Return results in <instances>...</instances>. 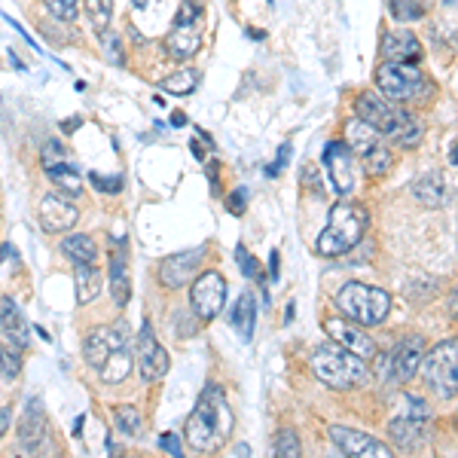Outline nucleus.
Returning a JSON list of instances; mask_svg holds the SVG:
<instances>
[{
    "instance_id": "1",
    "label": "nucleus",
    "mask_w": 458,
    "mask_h": 458,
    "mask_svg": "<svg viewBox=\"0 0 458 458\" xmlns=\"http://www.w3.org/2000/svg\"><path fill=\"white\" fill-rule=\"evenodd\" d=\"M229 431H233V410L226 403V394L220 386L208 382L199 394L193 412H190L183 437L196 453H217L229 440Z\"/></svg>"
},
{
    "instance_id": "2",
    "label": "nucleus",
    "mask_w": 458,
    "mask_h": 458,
    "mask_svg": "<svg viewBox=\"0 0 458 458\" xmlns=\"http://www.w3.org/2000/svg\"><path fill=\"white\" fill-rule=\"evenodd\" d=\"M354 107H358V116H364L367 123H373L376 129L382 131V135H388L394 144L401 147H419L422 144V123L416 120L412 114H406L394 105L391 98L379 92V89H370V92H360L358 101H354Z\"/></svg>"
},
{
    "instance_id": "3",
    "label": "nucleus",
    "mask_w": 458,
    "mask_h": 458,
    "mask_svg": "<svg viewBox=\"0 0 458 458\" xmlns=\"http://www.w3.org/2000/svg\"><path fill=\"white\" fill-rule=\"evenodd\" d=\"M312 370L324 386L349 391L358 388L370 379V370H367V360L360 354H354L343 345L330 343V345H318L312 352Z\"/></svg>"
},
{
    "instance_id": "4",
    "label": "nucleus",
    "mask_w": 458,
    "mask_h": 458,
    "mask_svg": "<svg viewBox=\"0 0 458 458\" xmlns=\"http://www.w3.org/2000/svg\"><path fill=\"white\" fill-rule=\"evenodd\" d=\"M364 233H367V211L360 208V205L343 202L330 211V224L318 235L315 250L321 257H343V254H349L352 248L360 245Z\"/></svg>"
},
{
    "instance_id": "5",
    "label": "nucleus",
    "mask_w": 458,
    "mask_h": 458,
    "mask_svg": "<svg viewBox=\"0 0 458 458\" xmlns=\"http://www.w3.org/2000/svg\"><path fill=\"white\" fill-rule=\"evenodd\" d=\"M336 309H339V315L358 321L360 327H376V324H382L388 318L391 297L382 287L352 282L336 293Z\"/></svg>"
},
{
    "instance_id": "6",
    "label": "nucleus",
    "mask_w": 458,
    "mask_h": 458,
    "mask_svg": "<svg viewBox=\"0 0 458 458\" xmlns=\"http://www.w3.org/2000/svg\"><path fill=\"white\" fill-rule=\"evenodd\" d=\"M376 89L386 98L397 101H419L428 95V77L416 62H382L376 68Z\"/></svg>"
},
{
    "instance_id": "7",
    "label": "nucleus",
    "mask_w": 458,
    "mask_h": 458,
    "mask_svg": "<svg viewBox=\"0 0 458 458\" xmlns=\"http://www.w3.org/2000/svg\"><path fill=\"white\" fill-rule=\"evenodd\" d=\"M422 376L440 397L458 394V339H446L425 354Z\"/></svg>"
},
{
    "instance_id": "8",
    "label": "nucleus",
    "mask_w": 458,
    "mask_h": 458,
    "mask_svg": "<svg viewBox=\"0 0 458 458\" xmlns=\"http://www.w3.org/2000/svg\"><path fill=\"white\" fill-rule=\"evenodd\" d=\"M425 358V339L422 336H406L397 343L394 352L382 354L379 358V379L386 382H410L412 376L422 370Z\"/></svg>"
},
{
    "instance_id": "9",
    "label": "nucleus",
    "mask_w": 458,
    "mask_h": 458,
    "mask_svg": "<svg viewBox=\"0 0 458 458\" xmlns=\"http://www.w3.org/2000/svg\"><path fill=\"white\" fill-rule=\"evenodd\" d=\"M190 306L202 321H214L226 306V282L220 272H202L190 287Z\"/></svg>"
},
{
    "instance_id": "10",
    "label": "nucleus",
    "mask_w": 458,
    "mask_h": 458,
    "mask_svg": "<svg viewBox=\"0 0 458 458\" xmlns=\"http://www.w3.org/2000/svg\"><path fill=\"white\" fill-rule=\"evenodd\" d=\"M324 162H327L330 181H334L336 196H352L354 183H358V165H354V153L345 141H330L324 150Z\"/></svg>"
},
{
    "instance_id": "11",
    "label": "nucleus",
    "mask_w": 458,
    "mask_h": 458,
    "mask_svg": "<svg viewBox=\"0 0 458 458\" xmlns=\"http://www.w3.org/2000/svg\"><path fill=\"white\" fill-rule=\"evenodd\" d=\"M43 172L49 174V181H53L55 187L62 190V193H71V196L83 193L77 168H73L68 150H64V147L58 144V141H49L47 147H43Z\"/></svg>"
},
{
    "instance_id": "12",
    "label": "nucleus",
    "mask_w": 458,
    "mask_h": 458,
    "mask_svg": "<svg viewBox=\"0 0 458 458\" xmlns=\"http://www.w3.org/2000/svg\"><path fill=\"white\" fill-rule=\"evenodd\" d=\"M129 345V334H125V327H95L89 330V336L83 339V358L89 367H95L98 370L101 364L114 354L116 349H125Z\"/></svg>"
},
{
    "instance_id": "13",
    "label": "nucleus",
    "mask_w": 458,
    "mask_h": 458,
    "mask_svg": "<svg viewBox=\"0 0 458 458\" xmlns=\"http://www.w3.org/2000/svg\"><path fill=\"white\" fill-rule=\"evenodd\" d=\"M330 443H334L339 453L349 455V458H358V455H364V458H388L391 455V449L386 446V443L373 440L370 434L354 431V428H343V425L330 428Z\"/></svg>"
},
{
    "instance_id": "14",
    "label": "nucleus",
    "mask_w": 458,
    "mask_h": 458,
    "mask_svg": "<svg viewBox=\"0 0 458 458\" xmlns=\"http://www.w3.org/2000/svg\"><path fill=\"white\" fill-rule=\"evenodd\" d=\"M205 254H208V248L205 245H196L193 250H181V254H174V257H165L159 266V282L165 284V287H183L193 278V272L202 266L205 260Z\"/></svg>"
},
{
    "instance_id": "15",
    "label": "nucleus",
    "mask_w": 458,
    "mask_h": 458,
    "mask_svg": "<svg viewBox=\"0 0 458 458\" xmlns=\"http://www.w3.org/2000/svg\"><path fill=\"white\" fill-rule=\"evenodd\" d=\"M324 330L330 334V339H334L336 345H343V349H349L354 354H360L364 360H370L376 354V345L373 339L367 334H360V324L352 321V318H327L324 321Z\"/></svg>"
},
{
    "instance_id": "16",
    "label": "nucleus",
    "mask_w": 458,
    "mask_h": 458,
    "mask_svg": "<svg viewBox=\"0 0 458 458\" xmlns=\"http://www.w3.org/2000/svg\"><path fill=\"white\" fill-rule=\"evenodd\" d=\"M138 367H141V376H144L147 382L162 379V376L168 373V367H172V358H168V352L162 349V345L157 343V336H153L150 321H144L141 339H138Z\"/></svg>"
},
{
    "instance_id": "17",
    "label": "nucleus",
    "mask_w": 458,
    "mask_h": 458,
    "mask_svg": "<svg viewBox=\"0 0 458 458\" xmlns=\"http://www.w3.org/2000/svg\"><path fill=\"white\" fill-rule=\"evenodd\" d=\"M80 211L77 205L68 202V196H43L40 205H37V220H40V226L47 229V233H64V229H71L77 224Z\"/></svg>"
},
{
    "instance_id": "18",
    "label": "nucleus",
    "mask_w": 458,
    "mask_h": 458,
    "mask_svg": "<svg viewBox=\"0 0 458 458\" xmlns=\"http://www.w3.org/2000/svg\"><path fill=\"white\" fill-rule=\"evenodd\" d=\"M47 440V416H43V406L37 397H31L21 412V422H19V443L25 453H37Z\"/></svg>"
},
{
    "instance_id": "19",
    "label": "nucleus",
    "mask_w": 458,
    "mask_h": 458,
    "mask_svg": "<svg viewBox=\"0 0 458 458\" xmlns=\"http://www.w3.org/2000/svg\"><path fill=\"white\" fill-rule=\"evenodd\" d=\"M428 425H431V419H419V416L403 412V416H397L388 422V437L401 449H416L419 443L428 440Z\"/></svg>"
},
{
    "instance_id": "20",
    "label": "nucleus",
    "mask_w": 458,
    "mask_h": 458,
    "mask_svg": "<svg viewBox=\"0 0 458 458\" xmlns=\"http://www.w3.org/2000/svg\"><path fill=\"white\" fill-rule=\"evenodd\" d=\"M382 62H419L422 58V43L410 31H388L379 47Z\"/></svg>"
},
{
    "instance_id": "21",
    "label": "nucleus",
    "mask_w": 458,
    "mask_h": 458,
    "mask_svg": "<svg viewBox=\"0 0 458 458\" xmlns=\"http://www.w3.org/2000/svg\"><path fill=\"white\" fill-rule=\"evenodd\" d=\"M345 144H349V150L354 153V157L364 159L367 153H373L376 147L382 144V131L376 129L373 123H367L364 116H354V120L345 123V131H343Z\"/></svg>"
},
{
    "instance_id": "22",
    "label": "nucleus",
    "mask_w": 458,
    "mask_h": 458,
    "mask_svg": "<svg viewBox=\"0 0 458 458\" xmlns=\"http://www.w3.org/2000/svg\"><path fill=\"white\" fill-rule=\"evenodd\" d=\"M0 330L10 336L13 345L28 349V321H25V315H21V309L16 306V300L13 297L0 300Z\"/></svg>"
},
{
    "instance_id": "23",
    "label": "nucleus",
    "mask_w": 458,
    "mask_h": 458,
    "mask_svg": "<svg viewBox=\"0 0 458 458\" xmlns=\"http://www.w3.org/2000/svg\"><path fill=\"white\" fill-rule=\"evenodd\" d=\"M165 47L168 53L174 58H190L199 53V47H202V31H199V21L196 25H172V31L165 37Z\"/></svg>"
},
{
    "instance_id": "24",
    "label": "nucleus",
    "mask_w": 458,
    "mask_h": 458,
    "mask_svg": "<svg viewBox=\"0 0 458 458\" xmlns=\"http://www.w3.org/2000/svg\"><path fill=\"white\" fill-rule=\"evenodd\" d=\"M110 293L116 306H125L131 297V278H129V260H125V245L120 242V250L110 254Z\"/></svg>"
},
{
    "instance_id": "25",
    "label": "nucleus",
    "mask_w": 458,
    "mask_h": 458,
    "mask_svg": "<svg viewBox=\"0 0 458 458\" xmlns=\"http://www.w3.org/2000/svg\"><path fill=\"white\" fill-rule=\"evenodd\" d=\"M73 282H77V302L80 306H89L92 300H98L101 272L95 269V263H77V269H73Z\"/></svg>"
},
{
    "instance_id": "26",
    "label": "nucleus",
    "mask_w": 458,
    "mask_h": 458,
    "mask_svg": "<svg viewBox=\"0 0 458 458\" xmlns=\"http://www.w3.org/2000/svg\"><path fill=\"white\" fill-rule=\"evenodd\" d=\"M229 321H233V327L239 330L242 343H250V336H254V324H257V302L250 293H242L239 302L233 306V312H229Z\"/></svg>"
},
{
    "instance_id": "27",
    "label": "nucleus",
    "mask_w": 458,
    "mask_h": 458,
    "mask_svg": "<svg viewBox=\"0 0 458 458\" xmlns=\"http://www.w3.org/2000/svg\"><path fill=\"white\" fill-rule=\"evenodd\" d=\"M62 254L77 263H95V257H98V245L92 242V235L86 233H73L68 239H62Z\"/></svg>"
},
{
    "instance_id": "28",
    "label": "nucleus",
    "mask_w": 458,
    "mask_h": 458,
    "mask_svg": "<svg viewBox=\"0 0 458 458\" xmlns=\"http://www.w3.org/2000/svg\"><path fill=\"white\" fill-rule=\"evenodd\" d=\"M131 373V352L129 345L125 349H116L105 364L98 367V376L105 386H116V382H125V376Z\"/></svg>"
},
{
    "instance_id": "29",
    "label": "nucleus",
    "mask_w": 458,
    "mask_h": 458,
    "mask_svg": "<svg viewBox=\"0 0 458 458\" xmlns=\"http://www.w3.org/2000/svg\"><path fill=\"white\" fill-rule=\"evenodd\" d=\"M412 193H416V199L425 208H437V205H443V199H446V187H443V177L437 172H431V174L419 177Z\"/></svg>"
},
{
    "instance_id": "30",
    "label": "nucleus",
    "mask_w": 458,
    "mask_h": 458,
    "mask_svg": "<svg viewBox=\"0 0 458 458\" xmlns=\"http://www.w3.org/2000/svg\"><path fill=\"white\" fill-rule=\"evenodd\" d=\"M86 19L92 31L105 34L114 21V0H86Z\"/></svg>"
},
{
    "instance_id": "31",
    "label": "nucleus",
    "mask_w": 458,
    "mask_h": 458,
    "mask_svg": "<svg viewBox=\"0 0 458 458\" xmlns=\"http://www.w3.org/2000/svg\"><path fill=\"white\" fill-rule=\"evenodd\" d=\"M114 422H116V428H120L123 434H129V437H138V434H141V428H144L141 410H138V406H131V403L114 406Z\"/></svg>"
},
{
    "instance_id": "32",
    "label": "nucleus",
    "mask_w": 458,
    "mask_h": 458,
    "mask_svg": "<svg viewBox=\"0 0 458 458\" xmlns=\"http://www.w3.org/2000/svg\"><path fill=\"white\" fill-rule=\"evenodd\" d=\"M199 71L193 68H183V71H177L172 73V77H165L159 83V89H165L168 95H190V92H196V86H199Z\"/></svg>"
},
{
    "instance_id": "33",
    "label": "nucleus",
    "mask_w": 458,
    "mask_h": 458,
    "mask_svg": "<svg viewBox=\"0 0 458 458\" xmlns=\"http://www.w3.org/2000/svg\"><path fill=\"white\" fill-rule=\"evenodd\" d=\"M391 162H394L391 150L386 144H379L373 153H367V157H364V172L373 174V177H386L391 172Z\"/></svg>"
},
{
    "instance_id": "34",
    "label": "nucleus",
    "mask_w": 458,
    "mask_h": 458,
    "mask_svg": "<svg viewBox=\"0 0 458 458\" xmlns=\"http://www.w3.org/2000/svg\"><path fill=\"white\" fill-rule=\"evenodd\" d=\"M391 16L397 21H419L425 16V4L422 0H388Z\"/></svg>"
},
{
    "instance_id": "35",
    "label": "nucleus",
    "mask_w": 458,
    "mask_h": 458,
    "mask_svg": "<svg viewBox=\"0 0 458 458\" xmlns=\"http://www.w3.org/2000/svg\"><path fill=\"white\" fill-rule=\"evenodd\" d=\"M272 453H276V455H287V458H297V455H300V440H297V434H293L291 428L278 431V434H276V440H272Z\"/></svg>"
},
{
    "instance_id": "36",
    "label": "nucleus",
    "mask_w": 458,
    "mask_h": 458,
    "mask_svg": "<svg viewBox=\"0 0 458 458\" xmlns=\"http://www.w3.org/2000/svg\"><path fill=\"white\" fill-rule=\"evenodd\" d=\"M43 6L49 10V16H55L58 21H71L77 19V10H80V0H43Z\"/></svg>"
},
{
    "instance_id": "37",
    "label": "nucleus",
    "mask_w": 458,
    "mask_h": 458,
    "mask_svg": "<svg viewBox=\"0 0 458 458\" xmlns=\"http://www.w3.org/2000/svg\"><path fill=\"white\" fill-rule=\"evenodd\" d=\"M19 373H21L19 354L13 349H6V345H0V376H4V379H16Z\"/></svg>"
},
{
    "instance_id": "38",
    "label": "nucleus",
    "mask_w": 458,
    "mask_h": 458,
    "mask_svg": "<svg viewBox=\"0 0 458 458\" xmlns=\"http://www.w3.org/2000/svg\"><path fill=\"white\" fill-rule=\"evenodd\" d=\"M199 16H202L199 0H183L181 10H177V16H174V25H196Z\"/></svg>"
},
{
    "instance_id": "39",
    "label": "nucleus",
    "mask_w": 458,
    "mask_h": 458,
    "mask_svg": "<svg viewBox=\"0 0 458 458\" xmlns=\"http://www.w3.org/2000/svg\"><path fill=\"white\" fill-rule=\"evenodd\" d=\"M235 260H239L242 272H245V278H260V266H257V260L250 257V250L245 245L235 248Z\"/></svg>"
},
{
    "instance_id": "40",
    "label": "nucleus",
    "mask_w": 458,
    "mask_h": 458,
    "mask_svg": "<svg viewBox=\"0 0 458 458\" xmlns=\"http://www.w3.org/2000/svg\"><path fill=\"white\" fill-rule=\"evenodd\" d=\"M89 181H92V187H98L101 193H120V190H123V177L120 174L105 177V174L92 172V174H89Z\"/></svg>"
},
{
    "instance_id": "41",
    "label": "nucleus",
    "mask_w": 458,
    "mask_h": 458,
    "mask_svg": "<svg viewBox=\"0 0 458 458\" xmlns=\"http://www.w3.org/2000/svg\"><path fill=\"white\" fill-rule=\"evenodd\" d=\"M101 37H105V40H101V43H105V49H107V58H110V62H114V64H125V55H123V47H120V37H110L107 31L101 34Z\"/></svg>"
},
{
    "instance_id": "42",
    "label": "nucleus",
    "mask_w": 458,
    "mask_h": 458,
    "mask_svg": "<svg viewBox=\"0 0 458 458\" xmlns=\"http://www.w3.org/2000/svg\"><path fill=\"white\" fill-rule=\"evenodd\" d=\"M245 205H248V190H235V193H229L226 208L233 214H245Z\"/></svg>"
},
{
    "instance_id": "43",
    "label": "nucleus",
    "mask_w": 458,
    "mask_h": 458,
    "mask_svg": "<svg viewBox=\"0 0 458 458\" xmlns=\"http://www.w3.org/2000/svg\"><path fill=\"white\" fill-rule=\"evenodd\" d=\"M159 446L165 449L168 455H181V453H183V449H181V440H177L174 434H162V437H159Z\"/></svg>"
},
{
    "instance_id": "44",
    "label": "nucleus",
    "mask_w": 458,
    "mask_h": 458,
    "mask_svg": "<svg viewBox=\"0 0 458 458\" xmlns=\"http://www.w3.org/2000/svg\"><path fill=\"white\" fill-rule=\"evenodd\" d=\"M287 159H291V144H284L282 150H278V162H276V165L266 168V174L276 177V174H278V168H284V165H287Z\"/></svg>"
},
{
    "instance_id": "45",
    "label": "nucleus",
    "mask_w": 458,
    "mask_h": 458,
    "mask_svg": "<svg viewBox=\"0 0 458 458\" xmlns=\"http://www.w3.org/2000/svg\"><path fill=\"white\" fill-rule=\"evenodd\" d=\"M278 269H282V257H278V250H272L269 254V276L278 278Z\"/></svg>"
},
{
    "instance_id": "46",
    "label": "nucleus",
    "mask_w": 458,
    "mask_h": 458,
    "mask_svg": "<svg viewBox=\"0 0 458 458\" xmlns=\"http://www.w3.org/2000/svg\"><path fill=\"white\" fill-rule=\"evenodd\" d=\"M10 431V410L6 406H0V437Z\"/></svg>"
},
{
    "instance_id": "47",
    "label": "nucleus",
    "mask_w": 458,
    "mask_h": 458,
    "mask_svg": "<svg viewBox=\"0 0 458 458\" xmlns=\"http://www.w3.org/2000/svg\"><path fill=\"white\" fill-rule=\"evenodd\" d=\"M190 147H193L196 159H199V162H205V147H202V144H199V141H190Z\"/></svg>"
},
{
    "instance_id": "48",
    "label": "nucleus",
    "mask_w": 458,
    "mask_h": 458,
    "mask_svg": "<svg viewBox=\"0 0 458 458\" xmlns=\"http://www.w3.org/2000/svg\"><path fill=\"white\" fill-rule=\"evenodd\" d=\"M73 129H80V120H71V123L64 120V123H62V131H64V135H71Z\"/></svg>"
},
{
    "instance_id": "49",
    "label": "nucleus",
    "mask_w": 458,
    "mask_h": 458,
    "mask_svg": "<svg viewBox=\"0 0 458 458\" xmlns=\"http://www.w3.org/2000/svg\"><path fill=\"white\" fill-rule=\"evenodd\" d=\"M172 125H174V129H181V125H187V116H183L181 110H177V114L172 116Z\"/></svg>"
},
{
    "instance_id": "50",
    "label": "nucleus",
    "mask_w": 458,
    "mask_h": 458,
    "mask_svg": "<svg viewBox=\"0 0 458 458\" xmlns=\"http://www.w3.org/2000/svg\"><path fill=\"white\" fill-rule=\"evenodd\" d=\"M73 437H83V416L73 422Z\"/></svg>"
},
{
    "instance_id": "51",
    "label": "nucleus",
    "mask_w": 458,
    "mask_h": 458,
    "mask_svg": "<svg viewBox=\"0 0 458 458\" xmlns=\"http://www.w3.org/2000/svg\"><path fill=\"white\" fill-rule=\"evenodd\" d=\"M13 254V245H0V263H4V257Z\"/></svg>"
},
{
    "instance_id": "52",
    "label": "nucleus",
    "mask_w": 458,
    "mask_h": 458,
    "mask_svg": "<svg viewBox=\"0 0 458 458\" xmlns=\"http://www.w3.org/2000/svg\"><path fill=\"white\" fill-rule=\"evenodd\" d=\"M449 309H453V312L458 315V291L453 293V297H449Z\"/></svg>"
},
{
    "instance_id": "53",
    "label": "nucleus",
    "mask_w": 458,
    "mask_h": 458,
    "mask_svg": "<svg viewBox=\"0 0 458 458\" xmlns=\"http://www.w3.org/2000/svg\"><path fill=\"white\" fill-rule=\"evenodd\" d=\"M248 37H254V40H263L266 34H260V31H254V28H248Z\"/></svg>"
},
{
    "instance_id": "54",
    "label": "nucleus",
    "mask_w": 458,
    "mask_h": 458,
    "mask_svg": "<svg viewBox=\"0 0 458 458\" xmlns=\"http://www.w3.org/2000/svg\"><path fill=\"white\" fill-rule=\"evenodd\" d=\"M131 6H135V10H144V6H147V0H131Z\"/></svg>"
},
{
    "instance_id": "55",
    "label": "nucleus",
    "mask_w": 458,
    "mask_h": 458,
    "mask_svg": "<svg viewBox=\"0 0 458 458\" xmlns=\"http://www.w3.org/2000/svg\"><path fill=\"white\" fill-rule=\"evenodd\" d=\"M453 165H458V144H455V150H453Z\"/></svg>"
}]
</instances>
